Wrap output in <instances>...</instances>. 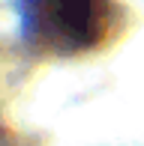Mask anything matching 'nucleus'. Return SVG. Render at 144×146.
<instances>
[{"label":"nucleus","instance_id":"f257e3e1","mask_svg":"<svg viewBox=\"0 0 144 146\" xmlns=\"http://www.w3.org/2000/svg\"><path fill=\"white\" fill-rule=\"evenodd\" d=\"M24 33L54 54L90 51L111 30V0H24Z\"/></svg>","mask_w":144,"mask_h":146}]
</instances>
